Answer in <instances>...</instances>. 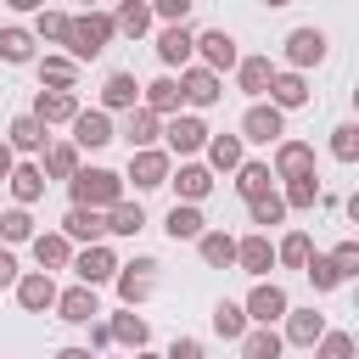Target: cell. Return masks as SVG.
<instances>
[{
  "label": "cell",
  "mask_w": 359,
  "mask_h": 359,
  "mask_svg": "<svg viewBox=\"0 0 359 359\" xmlns=\"http://www.w3.org/2000/svg\"><path fill=\"white\" fill-rule=\"evenodd\" d=\"M112 39H118L112 11H79V17H67V56H73L79 67H84V62H95Z\"/></svg>",
  "instance_id": "obj_1"
},
{
  "label": "cell",
  "mask_w": 359,
  "mask_h": 359,
  "mask_svg": "<svg viewBox=\"0 0 359 359\" xmlns=\"http://www.w3.org/2000/svg\"><path fill=\"white\" fill-rule=\"evenodd\" d=\"M67 191H73V208L107 213V208L123 202V174H112V168H79V174L67 180Z\"/></svg>",
  "instance_id": "obj_2"
},
{
  "label": "cell",
  "mask_w": 359,
  "mask_h": 359,
  "mask_svg": "<svg viewBox=\"0 0 359 359\" xmlns=\"http://www.w3.org/2000/svg\"><path fill=\"white\" fill-rule=\"evenodd\" d=\"M157 258H135V264H118V275H112V286H118V297H123V309H140L146 297H157Z\"/></svg>",
  "instance_id": "obj_3"
},
{
  "label": "cell",
  "mask_w": 359,
  "mask_h": 359,
  "mask_svg": "<svg viewBox=\"0 0 359 359\" xmlns=\"http://www.w3.org/2000/svg\"><path fill=\"white\" fill-rule=\"evenodd\" d=\"M219 95H224V79H219V73H208L202 62L180 67V101H185L191 112H208V107H219Z\"/></svg>",
  "instance_id": "obj_4"
},
{
  "label": "cell",
  "mask_w": 359,
  "mask_h": 359,
  "mask_svg": "<svg viewBox=\"0 0 359 359\" xmlns=\"http://www.w3.org/2000/svg\"><path fill=\"white\" fill-rule=\"evenodd\" d=\"M208 135H213V129H208V123H202L196 112H174V118L163 123V140H168V157H185V163H191V157H196V151L208 146Z\"/></svg>",
  "instance_id": "obj_5"
},
{
  "label": "cell",
  "mask_w": 359,
  "mask_h": 359,
  "mask_svg": "<svg viewBox=\"0 0 359 359\" xmlns=\"http://www.w3.org/2000/svg\"><path fill=\"white\" fill-rule=\"evenodd\" d=\"M11 292H17V309H22V314H50L62 286H56V275H45V269H22Z\"/></svg>",
  "instance_id": "obj_6"
},
{
  "label": "cell",
  "mask_w": 359,
  "mask_h": 359,
  "mask_svg": "<svg viewBox=\"0 0 359 359\" xmlns=\"http://www.w3.org/2000/svg\"><path fill=\"white\" fill-rule=\"evenodd\" d=\"M286 309H292V297H286V286H275V280H258V286L247 292V303H241L247 325H275V320H286Z\"/></svg>",
  "instance_id": "obj_7"
},
{
  "label": "cell",
  "mask_w": 359,
  "mask_h": 359,
  "mask_svg": "<svg viewBox=\"0 0 359 359\" xmlns=\"http://www.w3.org/2000/svg\"><path fill=\"white\" fill-rule=\"evenodd\" d=\"M67 269L79 275V286H107V280L118 275V252H112L107 241H95V247H79Z\"/></svg>",
  "instance_id": "obj_8"
},
{
  "label": "cell",
  "mask_w": 359,
  "mask_h": 359,
  "mask_svg": "<svg viewBox=\"0 0 359 359\" xmlns=\"http://www.w3.org/2000/svg\"><path fill=\"white\" fill-rule=\"evenodd\" d=\"M67 129H73V146H79V151H101V146H112V140H118L112 112H101V107H90V112L79 107V118H73Z\"/></svg>",
  "instance_id": "obj_9"
},
{
  "label": "cell",
  "mask_w": 359,
  "mask_h": 359,
  "mask_svg": "<svg viewBox=\"0 0 359 359\" xmlns=\"http://www.w3.org/2000/svg\"><path fill=\"white\" fill-rule=\"evenodd\" d=\"M168 168H174V157L163 146H146V151H129L123 180H135V191H157V185H168Z\"/></svg>",
  "instance_id": "obj_10"
},
{
  "label": "cell",
  "mask_w": 359,
  "mask_h": 359,
  "mask_svg": "<svg viewBox=\"0 0 359 359\" xmlns=\"http://www.w3.org/2000/svg\"><path fill=\"white\" fill-rule=\"evenodd\" d=\"M196 62L208 67V73H230L236 62H241V50H236V39L224 34V28H208V34H196Z\"/></svg>",
  "instance_id": "obj_11"
},
{
  "label": "cell",
  "mask_w": 359,
  "mask_h": 359,
  "mask_svg": "<svg viewBox=\"0 0 359 359\" xmlns=\"http://www.w3.org/2000/svg\"><path fill=\"white\" fill-rule=\"evenodd\" d=\"M280 56H286V67H292V73H309V67H320V62H325V34H320V28H292Z\"/></svg>",
  "instance_id": "obj_12"
},
{
  "label": "cell",
  "mask_w": 359,
  "mask_h": 359,
  "mask_svg": "<svg viewBox=\"0 0 359 359\" xmlns=\"http://www.w3.org/2000/svg\"><path fill=\"white\" fill-rule=\"evenodd\" d=\"M286 135V112L280 107H269V101H252L247 112H241V140H258V146H269V140H280Z\"/></svg>",
  "instance_id": "obj_13"
},
{
  "label": "cell",
  "mask_w": 359,
  "mask_h": 359,
  "mask_svg": "<svg viewBox=\"0 0 359 359\" xmlns=\"http://www.w3.org/2000/svg\"><path fill=\"white\" fill-rule=\"evenodd\" d=\"M157 62H163V67H191V62H196V34H191L185 22H168V28L157 34Z\"/></svg>",
  "instance_id": "obj_14"
},
{
  "label": "cell",
  "mask_w": 359,
  "mask_h": 359,
  "mask_svg": "<svg viewBox=\"0 0 359 359\" xmlns=\"http://www.w3.org/2000/svg\"><path fill=\"white\" fill-rule=\"evenodd\" d=\"M275 180H297V174H314V146L309 140H275V163H269Z\"/></svg>",
  "instance_id": "obj_15"
},
{
  "label": "cell",
  "mask_w": 359,
  "mask_h": 359,
  "mask_svg": "<svg viewBox=\"0 0 359 359\" xmlns=\"http://www.w3.org/2000/svg\"><path fill=\"white\" fill-rule=\"evenodd\" d=\"M168 185L180 191V202H208L213 196V174H208V163H180V168H168Z\"/></svg>",
  "instance_id": "obj_16"
},
{
  "label": "cell",
  "mask_w": 359,
  "mask_h": 359,
  "mask_svg": "<svg viewBox=\"0 0 359 359\" xmlns=\"http://www.w3.org/2000/svg\"><path fill=\"white\" fill-rule=\"evenodd\" d=\"M62 236H67L73 247H95V241H107V219H101L95 208H67V213H62Z\"/></svg>",
  "instance_id": "obj_17"
},
{
  "label": "cell",
  "mask_w": 359,
  "mask_h": 359,
  "mask_svg": "<svg viewBox=\"0 0 359 359\" xmlns=\"http://www.w3.org/2000/svg\"><path fill=\"white\" fill-rule=\"evenodd\" d=\"M28 247H34V264H39L45 275H56V269H67V264H73V241H67L62 230H34V241H28Z\"/></svg>",
  "instance_id": "obj_18"
},
{
  "label": "cell",
  "mask_w": 359,
  "mask_h": 359,
  "mask_svg": "<svg viewBox=\"0 0 359 359\" xmlns=\"http://www.w3.org/2000/svg\"><path fill=\"white\" fill-rule=\"evenodd\" d=\"M269 107H280V112H292V107H309V79L303 73H292V67H275V79H269Z\"/></svg>",
  "instance_id": "obj_19"
},
{
  "label": "cell",
  "mask_w": 359,
  "mask_h": 359,
  "mask_svg": "<svg viewBox=\"0 0 359 359\" xmlns=\"http://www.w3.org/2000/svg\"><path fill=\"white\" fill-rule=\"evenodd\" d=\"M34 118H39L45 129L73 123V118H79V95H73V90H39V95H34Z\"/></svg>",
  "instance_id": "obj_20"
},
{
  "label": "cell",
  "mask_w": 359,
  "mask_h": 359,
  "mask_svg": "<svg viewBox=\"0 0 359 359\" xmlns=\"http://www.w3.org/2000/svg\"><path fill=\"white\" fill-rule=\"evenodd\" d=\"M95 314H101L95 286H67V292H56V320H67V325H90Z\"/></svg>",
  "instance_id": "obj_21"
},
{
  "label": "cell",
  "mask_w": 359,
  "mask_h": 359,
  "mask_svg": "<svg viewBox=\"0 0 359 359\" xmlns=\"http://www.w3.org/2000/svg\"><path fill=\"white\" fill-rule=\"evenodd\" d=\"M34 67H39V90H73L79 84V62L67 50H45Z\"/></svg>",
  "instance_id": "obj_22"
},
{
  "label": "cell",
  "mask_w": 359,
  "mask_h": 359,
  "mask_svg": "<svg viewBox=\"0 0 359 359\" xmlns=\"http://www.w3.org/2000/svg\"><path fill=\"white\" fill-rule=\"evenodd\" d=\"M241 146H247L241 135H208V146H202V151H208V174H236V168L247 163Z\"/></svg>",
  "instance_id": "obj_23"
},
{
  "label": "cell",
  "mask_w": 359,
  "mask_h": 359,
  "mask_svg": "<svg viewBox=\"0 0 359 359\" xmlns=\"http://www.w3.org/2000/svg\"><path fill=\"white\" fill-rule=\"evenodd\" d=\"M6 191H11V208H34V202L45 196V174H39V163H17V168L6 174Z\"/></svg>",
  "instance_id": "obj_24"
},
{
  "label": "cell",
  "mask_w": 359,
  "mask_h": 359,
  "mask_svg": "<svg viewBox=\"0 0 359 359\" xmlns=\"http://www.w3.org/2000/svg\"><path fill=\"white\" fill-rule=\"evenodd\" d=\"M236 269H247V275L264 280V275L275 269V241H269V236H241V241H236Z\"/></svg>",
  "instance_id": "obj_25"
},
{
  "label": "cell",
  "mask_w": 359,
  "mask_h": 359,
  "mask_svg": "<svg viewBox=\"0 0 359 359\" xmlns=\"http://www.w3.org/2000/svg\"><path fill=\"white\" fill-rule=\"evenodd\" d=\"M325 337V314H314V309H286V331H280V342H292V348H314Z\"/></svg>",
  "instance_id": "obj_26"
},
{
  "label": "cell",
  "mask_w": 359,
  "mask_h": 359,
  "mask_svg": "<svg viewBox=\"0 0 359 359\" xmlns=\"http://www.w3.org/2000/svg\"><path fill=\"white\" fill-rule=\"evenodd\" d=\"M129 107H140V79H135V73H107V84H101V112H129Z\"/></svg>",
  "instance_id": "obj_27"
},
{
  "label": "cell",
  "mask_w": 359,
  "mask_h": 359,
  "mask_svg": "<svg viewBox=\"0 0 359 359\" xmlns=\"http://www.w3.org/2000/svg\"><path fill=\"white\" fill-rule=\"evenodd\" d=\"M140 107H146V112H157V118H174V112L185 107V101H180V79H168V73H163V79L140 84Z\"/></svg>",
  "instance_id": "obj_28"
},
{
  "label": "cell",
  "mask_w": 359,
  "mask_h": 359,
  "mask_svg": "<svg viewBox=\"0 0 359 359\" xmlns=\"http://www.w3.org/2000/svg\"><path fill=\"white\" fill-rule=\"evenodd\" d=\"M6 146H11V151H22V157H34V151H45L50 140H45V123H39L34 112H17V118H11V129H6Z\"/></svg>",
  "instance_id": "obj_29"
},
{
  "label": "cell",
  "mask_w": 359,
  "mask_h": 359,
  "mask_svg": "<svg viewBox=\"0 0 359 359\" xmlns=\"http://www.w3.org/2000/svg\"><path fill=\"white\" fill-rule=\"evenodd\" d=\"M79 157H84V151H79L73 140H50V146H45V163H39V174H45V185H50V180H73V174L84 168Z\"/></svg>",
  "instance_id": "obj_30"
},
{
  "label": "cell",
  "mask_w": 359,
  "mask_h": 359,
  "mask_svg": "<svg viewBox=\"0 0 359 359\" xmlns=\"http://www.w3.org/2000/svg\"><path fill=\"white\" fill-rule=\"evenodd\" d=\"M269 79H275V62H269V56H241V62H236V90H241V95L258 101V95L269 90Z\"/></svg>",
  "instance_id": "obj_31"
},
{
  "label": "cell",
  "mask_w": 359,
  "mask_h": 359,
  "mask_svg": "<svg viewBox=\"0 0 359 359\" xmlns=\"http://www.w3.org/2000/svg\"><path fill=\"white\" fill-rule=\"evenodd\" d=\"M163 230H168V241H196V236L208 230V219H202L196 202H174L168 219H163Z\"/></svg>",
  "instance_id": "obj_32"
},
{
  "label": "cell",
  "mask_w": 359,
  "mask_h": 359,
  "mask_svg": "<svg viewBox=\"0 0 359 359\" xmlns=\"http://www.w3.org/2000/svg\"><path fill=\"white\" fill-rule=\"evenodd\" d=\"M107 331H112V342H118V348H129V353H140V348L151 342V325H146V320H140L135 309L112 314V320H107Z\"/></svg>",
  "instance_id": "obj_33"
},
{
  "label": "cell",
  "mask_w": 359,
  "mask_h": 359,
  "mask_svg": "<svg viewBox=\"0 0 359 359\" xmlns=\"http://www.w3.org/2000/svg\"><path fill=\"white\" fill-rule=\"evenodd\" d=\"M157 135H163V118H157V112H146V107H129V123H123V140H129V151H146V146H157Z\"/></svg>",
  "instance_id": "obj_34"
},
{
  "label": "cell",
  "mask_w": 359,
  "mask_h": 359,
  "mask_svg": "<svg viewBox=\"0 0 359 359\" xmlns=\"http://www.w3.org/2000/svg\"><path fill=\"white\" fill-rule=\"evenodd\" d=\"M196 252H202L208 269H230V264H236V236H230V230H202V236H196Z\"/></svg>",
  "instance_id": "obj_35"
},
{
  "label": "cell",
  "mask_w": 359,
  "mask_h": 359,
  "mask_svg": "<svg viewBox=\"0 0 359 359\" xmlns=\"http://www.w3.org/2000/svg\"><path fill=\"white\" fill-rule=\"evenodd\" d=\"M112 28H118L123 39H140V34L151 28V6H146V0H118V11H112Z\"/></svg>",
  "instance_id": "obj_36"
},
{
  "label": "cell",
  "mask_w": 359,
  "mask_h": 359,
  "mask_svg": "<svg viewBox=\"0 0 359 359\" xmlns=\"http://www.w3.org/2000/svg\"><path fill=\"white\" fill-rule=\"evenodd\" d=\"M34 34L28 28H17V22H6L0 28V62H11V67H22V62H34Z\"/></svg>",
  "instance_id": "obj_37"
},
{
  "label": "cell",
  "mask_w": 359,
  "mask_h": 359,
  "mask_svg": "<svg viewBox=\"0 0 359 359\" xmlns=\"http://www.w3.org/2000/svg\"><path fill=\"white\" fill-rule=\"evenodd\" d=\"M280 331L275 325H247V337H241V359H280Z\"/></svg>",
  "instance_id": "obj_38"
},
{
  "label": "cell",
  "mask_w": 359,
  "mask_h": 359,
  "mask_svg": "<svg viewBox=\"0 0 359 359\" xmlns=\"http://www.w3.org/2000/svg\"><path fill=\"white\" fill-rule=\"evenodd\" d=\"M264 191H275L269 163H241V168H236V196H241V202H252V196H264Z\"/></svg>",
  "instance_id": "obj_39"
},
{
  "label": "cell",
  "mask_w": 359,
  "mask_h": 359,
  "mask_svg": "<svg viewBox=\"0 0 359 359\" xmlns=\"http://www.w3.org/2000/svg\"><path fill=\"white\" fill-rule=\"evenodd\" d=\"M280 202H286V213H309V208L320 202V174H297V180H286Z\"/></svg>",
  "instance_id": "obj_40"
},
{
  "label": "cell",
  "mask_w": 359,
  "mask_h": 359,
  "mask_svg": "<svg viewBox=\"0 0 359 359\" xmlns=\"http://www.w3.org/2000/svg\"><path fill=\"white\" fill-rule=\"evenodd\" d=\"M101 219H107V236H140V230H146V208H140V202H118V208H107Z\"/></svg>",
  "instance_id": "obj_41"
},
{
  "label": "cell",
  "mask_w": 359,
  "mask_h": 359,
  "mask_svg": "<svg viewBox=\"0 0 359 359\" xmlns=\"http://www.w3.org/2000/svg\"><path fill=\"white\" fill-rule=\"evenodd\" d=\"M34 241V213L28 208H0V247H22Z\"/></svg>",
  "instance_id": "obj_42"
},
{
  "label": "cell",
  "mask_w": 359,
  "mask_h": 359,
  "mask_svg": "<svg viewBox=\"0 0 359 359\" xmlns=\"http://www.w3.org/2000/svg\"><path fill=\"white\" fill-rule=\"evenodd\" d=\"M39 45H67V11H34V28H28Z\"/></svg>",
  "instance_id": "obj_43"
},
{
  "label": "cell",
  "mask_w": 359,
  "mask_h": 359,
  "mask_svg": "<svg viewBox=\"0 0 359 359\" xmlns=\"http://www.w3.org/2000/svg\"><path fill=\"white\" fill-rule=\"evenodd\" d=\"M309 252H314V241H309L303 230H292V236H280V241H275V264H286V269H303V264H309Z\"/></svg>",
  "instance_id": "obj_44"
},
{
  "label": "cell",
  "mask_w": 359,
  "mask_h": 359,
  "mask_svg": "<svg viewBox=\"0 0 359 359\" xmlns=\"http://www.w3.org/2000/svg\"><path fill=\"white\" fill-rule=\"evenodd\" d=\"M303 275L314 280V292H337V286H342V269L331 264V252H309V264H303Z\"/></svg>",
  "instance_id": "obj_45"
},
{
  "label": "cell",
  "mask_w": 359,
  "mask_h": 359,
  "mask_svg": "<svg viewBox=\"0 0 359 359\" xmlns=\"http://www.w3.org/2000/svg\"><path fill=\"white\" fill-rule=\"evenodd\" d=\"M213 331H219L224 342H241V337H247V314H241V303L224 297V303L213 309Z\"/></svg>",
  "instance_id": "obj_46"
},
{
  "label": "cell",
  "mask_w": 359,
  "mask_h": 359,
  "mask_svg": "<svg viewBox=\"0 0 359 359\" xmlns=\"http://www.w3.org/2000/svg\"><path fill=\"white\" fill-rule=\"evenodd\" d=\"M247 219H252V224H264V230H269V224H280V219H286V202H280V191H264V196H252V202H247Z\"/></svg>",
  "instance_id": "obj_47"
},
{
  "label": "cell",
  "mask_w": 359,
  "mask_h": 359,
  "mask_svg": "<svg viewBox=\"0 0 359 359\" xmlns=\"http://www.w3.org/2000/svg\"><path fill=\"white\" fill-rule=\"evenodd\" d=\"M331 157L337 163H359V123H337L331 129Z\"/></svg>",
  "instance_id": "obj_48"
},
{
  "label": "cell",
  "mask_w": 359,
  "mask_h": 359,
  "mask_svg": "<svg viewBox=\"0 0 359 359\" xmlns=\"http://www.w3.org/2000/svg\"><path fill=\"white\" fill-rule=\"evenodd\" d=\"M314 359H353V337L348 331H325L314 342Z\"/></svg>",
  "instance_id": "obj_49"
},
{
  "label": "cell",
  "mask_w": 359,
  "mask_h": 359,
  "mask_svg": "<svg viewBox=\"0 0 359 359\" xmlns=\"http://www.w3.org/2000/svg\"><path fill=\"white\" fill-rule=\"evenodd\" d=\"M146 6H151V17H163V22H185L196 0H146Z\"/></svg>",
  "instance_id": "obj_50"
},
{
  "label": "cell",
  "mask_w": 359,
  "mask_h": 359,
  "mask_svg": "<svg viewBox=\"0 0 359 359\" xmlns=\"http://www.w3.org/2000/svg\"><path fill=\"white\" fill-rule=\"evenodd\" d=\"M331 264L342 269V280H348V275H359V241H342V247H331Z\"/></svg>",
  "instance_id": "obj_51"
},
{
  "label": "cell",
  "mask_w": 359,
  "mask_h": 359,
  "mask_svg": "<svg viewBox=\"0 0 359 359\" xmlns=\"http://www.w3.org/2000/svg\"><path fill=\"white\" fill-rule=\"evenodd\" d=\"M107 348H112V331H107V320H101V314H95V320H90V353H95V359H101V353H107Z\"/></svg>",
  "instance_id": "obj_52"
},
{
  "label": "cell",
  "mask_w": 359,
  "mask_h": 359,
  "mask_svg": "<svg viewBox=\"0 0 359 359\" xmlns=\"http://www.w3.org/2000/svg\"><path fill=\"white\" fill-rule=\"evenodd\" d=\"M163 359H202V342H196V337H174Z\"/></svg>",
  "instance_id": "obj_53"
},
{
  "label": "cell",
  "mask_w": 359,
  "mask_h": 359,
  "mask_svg": "<svg viewBox=\"0 0 359 359\" xmlns=\"http://www.w3.org/2000/svg\"><path fill=\"white\" fill-rule=\"evenodd\" d=\"M17 275H22V269H17V252L0 247V286H17Z\"/></svg>",
  "instance_id": "obj_54"
},
{
  "label": "cell",
  "mask_w": 359,
  "mask_h": 359,
  "mask_svg": "<svg viewBox=\"0 0 359 359\" xmlns=\"http://www.w3.org/2000/svg\"><path fill=\"white\" fill-rule=\"evenodd\" d=\"M11 168H17V151L0 140V185H6V174H11Z\"/></svg>",
  "instance_id": "obj_55"
},
{
  "label": "cell",
  "mask_w": 359,
  "mask_h": 359,
  "mask_svg": "<svg viewBox=\"0 0 359 359\" xmlns=\"http://www.w3.org/2000/svg\"><path fill=\"white\" fill-rule=\"evenodd\" d=\"M50 359H95V353H90V348H56Z\"/></svg>",
  "instance_id": "obj_56"
},
{
  "label": "cell",
  "mask_w": 359,
  "mask_h": 359,
  "mask_svg": "<svg viewBox=\"0 0 359 359\" xmlns=\"http://www.w3.org/2000/svg\"><path fill=\"white\" fill-rule=\"evenodd\" d=\"M11 11H45V0H6Z\"/></svg>",
  "instance_id": "obj_57"
},
{
  "label": "cell",
  "mask_w": 359,
  "mask_h": 359,
  "mask_svg": "<svg viewBox=\"0 0 359 359\" xmlns=\"http://www.w3.org/2000/svg\"><path fill=\"white\" fill-rule=\"evenodd\" d=\"M129 359H163V353H151V348H140V353H129Z\"/></svg>",
  "instance_id": "obj_58"
},
{
  "label": "cell",
  "mask_w": 359,
  "mask_h": 359,
  "mask_svg": "<svg viewBox=\"0 0 359 359\" xmlns=\"http://www.w3.org/2000/svg\"><path fill=\"white\" fill-rule=\"evenodd\" d=\"M79 6H84V11H101V0H79Z\"/></svg>",
  "instance_id": "obj_59"
},
{
  "label": "cell",
  "mask_w": 359,
  "mask_h": 359,
  "mask_svg": "<svg viewBox=\"0 0 359 359\" xmlns=\"http://www.w3.org/2000/svg\"><path fill=\"white\" fill-rule=\"evenodd\" d=\"M264 6H292V0H264Z\"/></svg>",
  "instance_id": "obj_60"
}]
</instances>
